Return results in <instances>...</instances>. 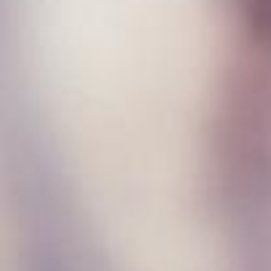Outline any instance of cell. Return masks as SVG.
Segmentation results:
<instances>
[{"label":"cell","mask_w":271,"mask_h":271,"mask_svg":"<svg viewBox=\"0 0 271 271\" xmlns=\"http://www.w3.org/2000/svg\"><path fill=\"white\" fill-rule=\"evenodd\" d=\"M269 0H0V192L51 271H194L248 192Z\"/></svg>","instance_id":"1"}]
</instances>
